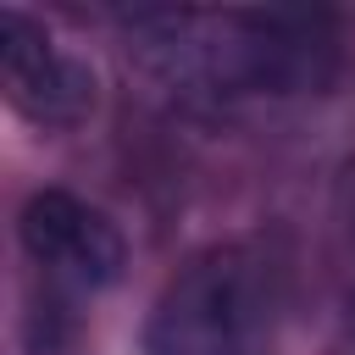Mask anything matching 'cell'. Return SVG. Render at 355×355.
Masks as SVG:
<instances>
[{
  "label": "cell",
  "instance_id": "1",
  "mask_svg": "<svg viewBox=\"0 0 355 355\" xmlns=\"http://www.w3.org/2000/svg\"><path fill=\"white\" fill-rule=\"evenodd\" d=\"M277 266L250 244L194 255L150 305L144 355H272Z\"/></svg>",
  "mask_w": 355,
  "mask_h": 355
},
{
  "label": "cell",
  "instance_id": "2",
  "mask_svg": "<svg viewBox=\"0 0 355 355\" xmlns=\"http://www.w3.org/2000/svg\"><path fill=\"white\" fill-rule=\"evenodd\" d=\"M17 233H22L28 261L44 272V283H55L67 294H100L122 277L128 244H122L116 222L67 189H39L22 205Z\"/></svg>",
  "mask_w": 355,
  "mask_h": 355
},
{
  "label": "cell",
  "instance_id": "3",
  "mask_svg": "<svg viewBox=\"0 0 355 355\" xmlns=\"http://www.w3.org/2000/svg\"><path fill=\"white\" fill-rule=\"evenodd\" d=\"M0 78H6V100L39 128H78L94 111L89 67L55 50L50 33L22 11H0Z\"/></svg>",
  "mask_w": 355,
  "mask_h": 355
}]
</instances>
